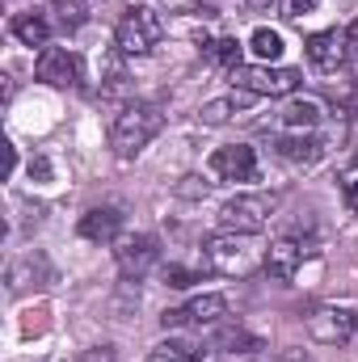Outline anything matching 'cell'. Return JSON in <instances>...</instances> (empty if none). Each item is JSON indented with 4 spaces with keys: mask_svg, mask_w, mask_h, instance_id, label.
<instances>
[{
    "mask_svg": "<svg viewBox=\"0 0 358 362\" xmlns=\"http://www.w3.org/2000/svg\"><path fill=\"white\" fill-rule=\"evenodd\" d=\"M161 127H165V110L156 101H131V105L118 110V118L110 127V148L122 160H131L161 135Z\"/></svg>",
    "mask_w": 358,
    "mask_h": 362,
    "instance_id": "cell-1",
    "label": "cell"
},
{
    "mask_svg": "<svg viewBox=\"0 0 358 362\" xmlns=\"http://www.w3.org/2000/svg\"><path fill=\"white\" fill-rule=\"evenodd\" d=\"M161 38H165V21H161V13L148 8V4L127 8L122 21H118V30H114V42H118L122 55H152V51L161 47Z\"/></svg>",
    "mask_w": 358,
    "mask_h": 362,
    "instance_id": "cell-2",
    "label": "cell"
},
{
    "mask_svg": "<svg viewBox=\"0 0 358 362\" xmlns=\"http://www.w3.org/2000/svg\"><path fill=\"white\" fill-rule=\"evenodd\" d=\"M274 206H278L274 194H241V198L224 202V211H219V228L232 232V236H236V232H241V236H258V232H266L270 228Z\"/></svg>",
    "mask_w": 358,
    "mask_h": 362,
    "instance_id": "cell-3",
    "label": "cell"
},
{
    "mask_svg": "<svg viewBox=\"0 0 358 362\" xmlns=\"http://www.w3.org/2000/svg\"><path fill=\"white\" fill-rule=\"evenodd\" d=\"M299 72L295 68H266V64H258V68H232V85L241 93H253V97H287V93L299 89Z\"/></svg>",
    "mask_w": 358,
    "mask_h": 362,
    "instance_id": "cell-4",
    "label": "cell"
},
{
    "mask_svg": "<svg viewBox=\"0 0 358 362\" xmlns=\"http://www.w3.org/2000/svg\"><path fill=\"white\" fill-rule=\"evenodd\" d=\"M224 316H228V299L224 295H198V299H190L181 308H169L161 316V325L165 329H211Z\"/></svg>",
    "mask_w": 358,
    "mask_h": 362,
    "instance_id": "cell-5",
    "label": "cell"
},
{
    "mask_svg": "<svg viewBox=\"0 0 358 362\" xmlns=\"http://www.w3.org/2000/svg\"><path fill=\"white\" fill-rule=\"evenodd\" d=\"M114 262H118V274H122V278H144V274L161 262V240L148 236V232L122 236L118 249H114Z\"/></svg>",
    "mask_w": 358,
    "mask_h": 362,
    "instance_id": "cell-6",
    "label": "cell"
},
{
    "mask_svg": "<svg viewBox=\"0 0 358 362\" xmlns=\"http://www.w3.org/2000/svg\"><path fill=\"white\" fill-rule=\"evenodd\" d=\"M308 333L321 346H342L358 333V312L354 308H321L308 316Z\"/></svg>",
    "mask_w": 358,
    "mask_h": 362,
    "instance_id": "cell-7",
    "label": "cell"
},
{
    "mask_svg": "<svg viewBox=\"0 0 358 362\" xmlns=\"http://www.w3.org/2000/svg\"><path fill=\"white\" fill-rule=\"evenodd\" d=\"M207 169L219 181H258V152L249 144H228V148H215Z\"/></svg>",
    "mask_w": 358,
    "mask_h": 362,
    "instance_id": "cell-8",
    "label": "cell"
},
{
    "mask_svg": "<svg viewBox=\"0 0 358 362\" xmlns=\"http://www.w3.org/2000/svg\"><path fill=\"white\" fill-rule=\"evenodd\" d=\"M304 55L316 72H337L350 55V38H346V30H321L304 42Z\"/></svg>",
    "mask_w": 358,
    "mask_h": 362,
    "instance_id": "cell-9",
    "label": "cell"
},
{
    "mask_svg": "<svg viewBox=\"0 0 358 362\" xmlns=\"http://www.w3.org/2000/svg\"><path fill=\"white\" fill-rule=\"evenodd\" d=\"M34 76L42 85H55V89H72L81 81V59L68 47H42V55L34 64Z\"/></svg>",
    "mask_w": 358,
    "mask_h": 362,
    "instance_id": "cell-10",
    "label": "cell"
},
{
    "mask_svg": "<svg viewBox=\"0 0 358 362\" xmlns=\"http://www.w3.org/2000/svg\"><path fill=\"white\" fill-rule=\"evenodd\" d=\"M202 257H207L211 270H219V274H249L253 270V253L241 240H232V236H207L202 240Z\"/></svg>",
    "mask_w": 358,
    "mask_h": 362,
    "instance_id": "cell-11",
    "label": "cell"
},
{
    "mask_svg": "<svg viewBox=\"0 0 358 362\" xmlns=\"http://www.w3.org/2000/svg\"><path fill=\"white\" fill-rule=\"evenodd\" d=\"M312 249L308 245H299L295 236H282V240H274L266 249V257H262V266H266L270 278H278V282H287V278H295L299 266H304V257H308Z\"/></svg>",
    "mask_w": 358,
    "mask_h": 362,
    "instance_id": "cell-12",
    "label": "cell"
},
{
    "mask_svg": "<svg viewBox=\"0 0 358 362\" xmlns=\"http://www.w3.org/2000/svg\"><path fill=\"white\" fill-rule=\"evenodd\" d=\"M118 232H122V211L118 206H93L85 211V219H81V236L85 240H118Z\"/></svg>",
    "mask_w": 358,
    "mask_h": 362,
    "instance_id": "cell-13",
    "label": "cell"
},
{
    "mask_svg": "<svg viewBox=\"0 0 358 362\" xmlns=\"http://www.w3.org/2000/svg\"><path fill=\"white\" fill-rule=\"evenodd\" d=\"M278 156L295 160V165H316L325 156V139L316 131H308V135H282L278 139Z\"/></svg>",
    "mask_w": 358,
    "mask_h": 362,
    "instance_id": "cell-14",
    "label": "cell"
},
{
    "mask_svg": "<svg viewBox=\"0 0 358 362\" xmlns=\"http://www.w3.org/2000/svg\"><path fill=\"white\" fill-rule=\"evenodd\" d=\"M278 127L282 131H291V135H308V131H316L321 127V105L316 101H291L282 114H278Z\"/></svg>",
    "mask_w": 358,
    "mask_h": 362,
    "instance_id": "cell-15",
    "label": "cell"
},
{
    "mask_svg": "<svg viewBox=\"0 0 358 362\" xmlns=\"http://www.w3.org/2000/svg\"><path fill=\"white\" fill-rule=\"evenodd\" d=\"M13 38H21L25 47H47L51 25H47L42 13H17V17H13Z\"/></svg>",
    "mask_w": 358,
    "mask_h": 362,
    "instance_id": "cell-16",
    "label": "cell"
},
{
    "mask_svg": "<svg viewBox=\"0 0 358 362\" xmlns=\"http://www.w3.org/2000/svg\"><path fill=\"white\" fill-rule=\"evenodd\" d=\"M249 97H253V93H232V97L207 101V105L198 110V118H202L207 127H224V122H228V118H232L236 110H245V105H249Z\"/></svg>",
    "mask_w": 358,
    "mask_h": 362,
    "instance_id": "cell-17",
    "label": "cell"
},
{
    "mask_svg": "<svg viewBox=\"0 0 358 362\" xmlns=\"http://www.w3.org/2000/svg\"><path fill=\"white\" fill-rule=\"evenodd\" d=\"M148 362H215L211 350H198V346H190V341H165V346H156Z\"/></svg>",
    "mask_w": 358,
    "mask_h": 362,
    "instance_id": "cell-18",
    "label": "cell"
},
{
    "mask_svg": "<svg viewBox=\"0 0 358 362\" xmlns=\"http://www.w3.org/2000/svg\"><path fill=\"white\" fill-rule=\"evenodd\" d=\"M51 13H55V25L64 34H76L89 21V0H51Z\"/></svg>",
    "mask_w": 358,
    "mask_h": 362,
    "instance_id": "cell-19",
    "label": "cell"
},
{
    "mask_svg": "<svg viewBox=\"0 0 358 362\" xmlns=\"http://www.w3.org/2000/svg\"><path fill=\"white\" fill-rule=\"evenodd\" d=\"M207 59L232 72V68H241V42L236 38H215V42H207Z\"/></svg>",
    "mask_w": 358,
    "mask_h": 362,
    "instance_id": "cell-20",
    "label": "cell"
},
{
    "mask_svg": "<svg viewBox=\"0 0 358 362\" xmlns=\"http://www.w3.org/2000/svg\"><path fill=\"white\" fill-rule=\"evenodd\" d=\"M249 47H253L258 59H278V55H282V34H278V30H266V25H258L253 38H249Z\"/></svg>",
    "mask_w": 358,
    "mask_h": 362,
    "instance_id": "cell-21",
    "label": "cell"
},
{
    "mask_svg": "<svg viewBox=\"0 0 358 362\" xmlns=\"http://www.w3.org/2000/svg\"><path fill=\"white\" fill-rule=\"evenodd\" d=\"M219 341H224L228 350H241V354H249V350H258V346H262V341H258V337H249L245 329H228Z\"/></svg>",
    "mask_w": 358,
    "mask_h": 362,
    "instance_id": "cell-22",
    "label": "cell"
},
{
    "mask_svg": "<svg viewBox=\"0 0 358 362\" xmlns=\"http://www.w3.org/2000/svg\"><path fill=\"white\" fill-rule=\"evenodd\" d=\"M312 8H316V0H287V4H282V13H287L291 21H295V17H308Z\"/></svg>",
    "mask_w": 358,
    "mask_h": 362,
    "instance_id": "cell-23",
    "label": "cell"
},
{
    "mask_svg": "<svg viewBox=\"0 0 358 362\" xmlns=\"http://www.w3.org/2000/svg\"><path fill=\"white\" fill-rule=\"evenodd\" d=\"M165 282H169V286H190V282H194V274L190 270H181V266H169V270H165Z\"/></svg>",
    "mask_w": 358,
    "mask_h": 362,
    "instance_id": "cell-24",
    "label": "cell"
},
{
    "mask_svg": "<svg viewBox=\"0 0 358 362\" xmlns=\"http://www.w3.org/2000/svg\"><path fill=\"white\" fill-rule=\"evenodd\" d=\"M76 362H114V350L110 346H97V350H85Z\"/></svg>",
    "mask_w": 358,
    "mask_h": 362,
    "instance_id": "cell-25",
    "label": "cell"
},
{
    "mask_svg": "<svg viewBox=\"0 0 358 362\" xmlns=\"http://www.w3.org/2000/svg\"><path fill=\"white\" fill-rule=\"evenodd\" d=\"M346 206H350V211L358 215V177H354V181H346Z\"/></svg>",
    "mask_w": 358,
    "mask_h": 362,
    "instance_id": "cell-26",
    "label": "cell"
},
{
    "mask_svg": "<svg viewBox=\"0 0 358 362\" xmlns=\"http://www.w3.org/2000/svg\"><path fill=\"white\" fill-rule=\"evenodd\" d=\"M30 173H38V177H42V181L51 177V165H47V156H38V160L30 165Z\"/></svg>",
    "mask_w": 358,
    "mask_h": 362,
    "instance_id": "cell-27",
    "label": "cell"
},
{
    "mask_svg": "<svg viewBox=\"0 0 358 362\" xmlns=\"http://www.w3.org/2000/svg\"><path fill=\"white\" fill-rule=\"evenodd\" d=\"M278 362H312V358H308L304 350H282V358H278Z\"/></svg>",
    "mask_w": 358,
    "mask_h": 362,
    "instance_id": "cell-28",
    "label": "cell"
},
{
    "mask_svg": "<svg viewBox=\"0 0 358 362\" xmlns=\"http://www.w3.org/2000/svg\"><path fill=\"white\" fill-rule=\"evenodd\" d=\"M346 38H350V47H358V21L350 25V30H346Z\"/></svg>",
    "mask_w": 358,
    "mask_h": 362,
    "instance_id": "cell-29",
    "label": "cell"
},
{
    "mask_svg": "<svg viewBox=\"0 0 358 362\" xmlns=\"http://www.w3.org/2000/svg\"><path fill=\"white\" fill-rule=\"evenodd\" d=\"M249 4H253V8H270V0H249Z\"/></svg>",
    "mask_w": 358,
    "mask_h": 362,
    "instance_id": "cell-30",
    "label": "cell"
}]
</instances>
